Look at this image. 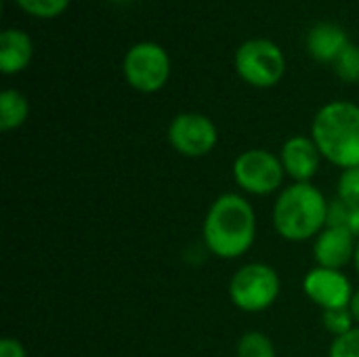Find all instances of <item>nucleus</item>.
<instances>
[{
    "mask_svg": "<svg viewBox=\"0 0 359 357\" xmlns=\"http://www.w3.org/2000/svg\"><path fill=\"white\" fill-rule=\"evenodd\" d=\"M206 248L219 259H238L255 244L257 215L252 204L238 194L219 196L204 219Z\"/></svg>",
    "mask_w": 359,
    "mask_h": 357,
    "instance_id": "1",
    "label": "nucleus"
},
{
    "mask_svg": "<svg viewBox=\"0 0 359 357\" xmlns=\"http://www.w3.org/2000/svg\"><path fill=\"white\" fill-rule=\"evenodd\" d=\"M311 139L330 164L343 170L359 166V105L351 101L326 103L313 118Z\"/></svg>",
    "mask_w": 359,
    "mask_h": 357,
    "instance_id": "2",
    "label": "nucleus"
},
{
    "mask_svg": "<svg viewBox=\"0 0 359 357\" xmlns=\"http://www.w3.org/2000/svg\"><path fill=\"white\" fill-rule=\"evenodd\" d=\"M328 202L311 183H292L280 191L273 206L276 231L288 242L318 238L326 229Z\"/></svg>",
    "mask_w": 359,
    "mask_h": 357,
    "instance_id": "3",
    "label": "nucleus"
},
{
    "mask_svg": "<svg viewBox=\"0 0 359 357\" xmlns=\"http://www.w3.org/2000/svg\"><path fill=\"white\" fill-rule=\"evenodd\" d=\"M280 295V278L273 267L265 263H248L240 267L229 282L231 303L246 311L259 314L269 309Z\"/></svg>",
    "mask_w": 359,
    "mask_h": 357,
    "instance_id": "4",
    "label": "nucleus"
},
{
    "mask_svg": "<svg viewBox=\"0 0 359 357\" xmlns=\"http://www.w3.org/2000/svg\"><path fill=\"white\" fill-rule=\"evenodd\" d=\"M236 69L248 84L267 88L282 80L286 72V59L276 42L267 38H252L238 46Z\"/></svg>",
    "mask_w": 359,
    "mask_h": 357,
    "instance_id": "5",
    "label": "nucleus"
},
{
    "mask_svg": "<svg viewBox=\"0 0 359 357\" xmlns=\"http://www.w3.org/2000/svg\"><path fill=\"white\" fill-rule=\"evenodd\" d=\"M124 76L133 88L156 93L170 76V57L158 42H137L124 57Z\"/></svg>",
    "mask_w": 359,
    "mask_h": 357,
    "instance_id": "6",
    "label": "nucleus"
},
{
    "mask_svg": "<svg viewBox=\"0 0 359 357\" xmlns=\"http://www.w3.org/2000/svg\"><path fill=\"white\" fill-rule=\"evenodd\" d=\"M284 166L278 156L267 149H246L233 162L236 183L252 196H269L284 183Z\"/></svg>",
    "mask_w": 359,
    "mask_h": 357,
    "instance_id": "7",
    "label": "nucleus"
},
{
    "mask_svg": "<svg viewBox=\"0 0 359 357\" xmlns=\"http://www.w3.org/2000/svg\"><path fill=\"white\" fill-rule=\"evenodd\" d=\"M170 145L185 158H202L210 154L219 141L215 122L196 112H185L172 118L168 126Z\"/></svg>",
    "mask_w": 359,
    "mask_h": 357,
    "instance_id": "8",
    "label": "nucleus"
},
{
    "mask_svg": "<svg viewBox=\"0 0 359 357\" xmlns=\"http://www.w3.org/2000/svg\"><path fill=\"white\" fill-rule=\"evenodd\" d=\"M305 295L322 307V311L328 309H345L353 301V288L349 278L341 269H326V267H313L307 271L303 280Z\"/></svg>",
    "mask_w": 359,
    "mask_h": 357,
    "instance_id": "9",
    "label": "nucleus"
},
{
    "mask_svg": "<svg viewBox=\"0 0 359 357\" xmlns=\"http://www.w3.org/2000/svg\"><path fill=\"white\" fill-rule=\"evenodd\" d=\"M320 149L316 145V141L311 137H290L284 145H282V166L286 170V175L290 179H294V183H309L318 168H320Z\"/></svg>",
    "mask_w": 359,
    "mask_h": 357,
    "instance_id": "10",
    "label": "nucleus"
},
{
    "mask_svg": "<svg viewBox=\"0 0 359 357\" xmlns=\"http://www.w3.org/2000/svg\"><path fill=\"white\" fill-rule=\"evenodd\" d=\"M355 246V236L347 227H326L313 242V259L318 267L343 269L353 261Z\"/></svg>",
    "mask_w": 359,
    "mask_h": 357,
    "instance_id": "11",
    "label": "nucleus"
},
{
    "mask_svg": "<svg viewBox=\"0 0 359 357\" xmlns=\"http://www.w3.org/2000/svg\"><path fill=\"white\" fill-rule=\"evenodd\" d=\"M347 42L349 40H347L345 29L332 21L316 23L307 36V48H309L311 57L318 61H324V63H332L337 59V55L345 48Z\"/></svg>",
    "mask_w": 359,
    "mask_h": 357,
    "instance_id": "12",
    "label": "nucleus"
},
{
    "mask_svg": "<svg viewBox=\"0 0 359 357\" xmlns=\"http://www.w3.org/2000/svg\"><path fill=\"white\" fill-rule=\"evenodd\" d=\"M34 55L32 38L17 27H6L0 34V69L4 74H15L27 67Z\"/></svg>",
    "mask_w": 359,
    "mask_h": 357,
    "instance_id": "13",
    "label": "nucleus"
},
{
    "mask_svg": "<svg viewBox=\"0 0 359 357\" xmlns=\"http://www.w3.org/2000/svg\"><path fill=\"white\" fill-rule=\"evenodd\" d=\"M29 114V105L27 99L15 90V88H6L0 95V128L2 130H13L19 128Z\"/></svg>",
    "mask_w": 359,
    "mask_h": 357,
    "instance_id": "14",
    "label": "nucleus"
},
{
    "mask_svg": "<svg viewBox=\"0 0 359 357\" xmlns=\"http://www.w3.org/2000/svg\"><path fill=\"white\" fill-rule=\"evenodd\" d=\"M238 357H278L276 356V347L269 341L267 335L250 330L246 332L240 341H238Z\"/></svg>",
    "mask_w": 359,
    "mask_h": 357,
    "instance_id": "15",
    "label": "nucleus"
},
{
    "mask_svg": "<svg viewBox=\"0 0 359 357\" xmlns=\"http://www.w3.org/2000/svg\"><path fill=\"white\" fill-rule=\"evenodd\" d=\"M332 67L339 78L345 82H359V46L353 42H347L345 48L337 55L332 61Z\"/></svg>",
    "mask_w": 359,
    "mask_h": 357,
    "instance_id": "16",
    "label": "nucleus"
},
{
    "mask_svg": "<svg viewBox=\"0 0 359 357\" xmlns=\"http://www.w3.org/2000/svg\"><path fill=\"white\" fill-rule=\"evenodd\" d=\"M337 198L349 204L351 208L359 206V166L345 168L339 177L337 185Z\"/></svg>",
    "mask_w": 359,
    "mask_h": 357,
    "instance_id": "17",
    "label": "nucleus"
},
{
    "mask_svg": "<svg viewBox=\"0 0 359 357\" xmlns=\"http://www.w3.org/2000/svg\"><path fill=\"white\" fill-rule=\"evenodd\" d=\"M322 318H324V326L326 330L339 339L343 335H347L349 330H353V314H351V307H345V309H328V311H322Z\"/></svg>",
    "mask_w": 359,
    "mask_h": 357,
    "instance_id": "18",
    "label": "nucleus"
},
{
    "mask_svg": "<svg viewBox=\"0 0 359 357\" xmlns=\"http://www.w3.org/2000/svg\"><path fill=\"white\" fill-rule=\"evenodd\" d=\"M23 11H27L29 15L36 17H57L61 15L69 0H15Z\"/></svg>",
    "mask_w": 359,
    "mask_h": 357,
    "instance_id": "19",
    "label": "nucleus"
},
{
    "mask_svg": "<svg viewBox=\"0 0 359 357\" xmlns=\"http://www.w3.org/2000/svg\"><path fill=\"white\" fill-rule=\"evenodd\" d=\"M328 357H359V326L339 337L330 345Z\"/></svg>",
    "mask_w": 359,
    "mask_h": 357,
    "instance_id": "20",
    "label": "nucleus"
},
{
    "mask_svg": "<svg viewBox=\"0 0 359 357\" xmlns=\"http://www.w3.org/2000/svg\"><path fill=\"white\" fill-rule=\"evenodd\" d=\"M351 215V206L345 204L343 200L334 198L328 202V213H326V227H347Z\"/></svg>",
    "mask_w": 359,
    "mask_h": 357,
    "instance_id": "21",
    "label": "nucleus"
},
{
    "mask_svg": "<svg viewBox=\"0 0 359 357\" xmlns=\"http://www.w3.org/2000/svg\"><path fill=\"white\" fill-rule=\"evenodd\" d=\"M0 357H25V349L15 339H2L0 341Z\"/></svg>",
    "mask_w": 359,
    "mask_h": 357,
    "instance_id": "22",
    "label": "nucleus"
},
{
    "mask_svg": "<svg viewBox=\"0 0 359 357\" xmlns=\"http://www.w3.org/2000/svg\"><path fill=\"white\" fill-rule=\"evenodd\" d=\"M347 229L359 240V206L358 208H351V215H349V221H347Z\"/></svg>",
    "mask_w": 359,
    "mask_h": 357,
    "instance_id": "23",
    "label": "nucleus"
},
{
    "mask_svg": "<svg viewBox=\"0 0 359 357\" xmlns=\"http://www.w3.org/2000/svg\"><path fill=\"white\" fill-rule=\"evenodd\" d=\"M351 314H353V320L358 322L359 326V290H355V295H353V301H351Z\"/></svg>",
    "mask_w": 359,
    "mask_h": 357,
    "instance_id": "24",
    "label": "nucleus"
},
{
    "mask_svg": "<svg viewBox=\"0 0 359 357\" xmlns=\"http://www.w3.org/2000/svg\"><path fill=\"white\" fill-rule=\"evenodd\" d=\"M353 265H355V269H358V274H359V240H358V246H355V255H353Z\"/></svg>",
    "mask_w": 359,
    "mask_h": 357,
    "instance_id": "25",
    "label": "nucleus"
},
{
    "mask_svg": "<svg viewBox=\"0 0 359 357\" xmlns=\"http://www.w3.org/2000/svg\"><path fill=\"white\" fill-rule=\"evenodd\" d=\"M111 2H130V0H111Z\"/></svg>",
    "mask_w": 359,
    "mask_h": 357,
    "instance_id": "26",
    "label": "nucleus"
}]
</instances>
